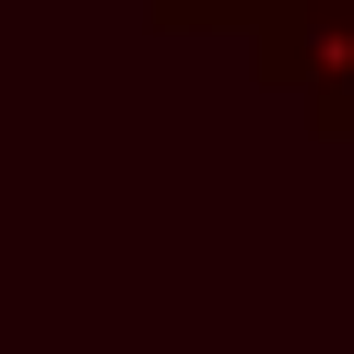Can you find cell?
Wrapping results in <instances>:
<instances>
[{
  "label": "cell",
  "mask_w": 354,
  "mask_h": 354,
  "mask_svg": "<svg viewBox=\"0 0 354 354\" xmlns=\"http://www.w3.org/2000/svg\"><path fill=\"white\" fill-rule=\"evenodd\" d=\"M248 48H260V83L319 106V130H354V0H283Z\"/></svg>",
  "instance_id": "6da1fadb"
},
{
  "label": "cell",
  "mask_w": 354,
  "mask_h": 354,
  "mask_svg": "<svg viewBox=\"0 0 354 354\" xmlns=\"http://www.w3.org/2000/svg\"><path fill=\"white\" fill-rule=\"evenodd\" d=\"M142 12H153L165 36H260L283 0H142Z\"/></svg>",
  "instance_id": "7a4b0ae2"
}]
</instances>
